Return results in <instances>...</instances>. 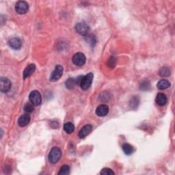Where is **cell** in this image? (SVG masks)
Here are the masks:
<instances>
[{"instance_id":"15","label":"cell","mask_w":175,"mask_h":175,"mask_svg":"<svg viewBox=\"0 0 175 175\" xmlns=\"http://www.w3.org/2000/svg\"><path fill=\"white\" fill-rule=\"evenodd\" d=\"M157 86L159 90H165L170 86V83L167 79H161L157 83Z\"/></svg>"},{"instance_id":"23","label":"cell","mask_w":175,"mask_h":175,"mask_svg":"<svg viewBox=\"0 0 175 175\" xmlns=\"http://www.w3.org/2000/svg\"><path fill=\"white\" fill-rule=\"evenodd\" d=\"M34 105L32 103H26L24 106V110L26 112L31 113L33 112L34 110Z\"/></svg>"},{"instance_id":"3","label":"cell","mask_w":175,"mask_h":175,"mask_svg":"<svg viewBox=\"0 0 175 175\" xmlns=\"http://www.w3.org/2000/svg\"><path fill=\"white\" fill-rule=\"evenodd\" d=\"M29 99L30 103H32L34 106H38L41 104L42 96L40 93L37 90H34L29 94Z\"/></svg>"},{"instance_id":"16","label":"cell","mask_w":175,"mask_h":175,"mask_svg":"<svg viewBox=\"0 0 175 175\" xmlns=\"http://www.w3.org/2000/svg\"><path fill=\"white\" fill-rule=\"evenodd\" d=\"M122 149L124 154L127 155H130L132 154L134 151L133 147L131 146V144L128 143H124V144H123Z\"/></svg>"},{"instance_id":"14","label":"cell","mask_w":175,"mask_h":175,"mask_svg":"<svg viewBox=\"0 0 175 175\" xmlns=\"http://www.w3.org/2000/svg\"><path fill=\"white\" fill-rule=\"evenodd\" d=\"M30 121V117L28 114H23L19 117L18 120V124L20 127H25L28 125Z\"/></svg>"},{"instance_id":"9","label":"cell","mask_w":175,"mask_h":175,"mask_svg":"<svg viewBox=\"0 0 175 175\" xmlns=\"http://www.w3.org/2000/svg\"><path fill=\"white\" fill-rule=\"evenodd\" d=\"M8 45L13 49L18 50L21 49L22 46V42L18 38H12L8 40Z\"/></svg>"},{"instance_id":"11","label":"cell","mask_w":175,"mask_h":175,"mask_svg":"<svg viewBox=\"0 0 175 175\" xmlns=\"http://www.w3.org/2000/svg\"><path fill=\"white\" fill-rule=\"evenodd\" d=\"M109 112V107L106 105H101L96 107V114L97 116L103 117L107 115Z\"/></svg>"},{"instance_id":"5","label":"cell","mask_w":175,"mask_h":175,"mask_svg":"<svg viewBox=\"0 0 175 175\" xmlns=\"http://www.w3.org/2000/svg\"><path fill=\"white\" fill-rule=\"evenodd\" d=\"M63 70L64 69L61 65H56L51 76H50V81L51 82H56V81H58L59 79L61 78L63 74Z\"/></svg>"},{"instance_id":"19","label":"cell","mask_w":175,"mask_h":175,"mask_svg":"<svg viewBox=\"0 0 175 175\" xmlns=\"http://www.w3.org/2000/svg\"><path fill=\"white\" fill-rule=\"evenodd\" d=\"M171 74L170 69L167 66L162 67L159 70V75L161 77H168Z\"/></svg>"},{"instance_id":"24","label":"cell","mask_w":175,"mask_h":175,"mask_svg":"<svg viewBox=\"0 0 175 175\" xmlns=\"http://www.w3.org/2000/svg\"><path fill=\"white\" fill-rule=\"evenodd\" d=\"M100 174L102 175H114V173L112 170L110 169V168H103V169L101 171Z\"/></svg>"},{"instance_id":"2","label":"cell","mask_w":175,"mask_h":175,"mask_svg":"<svg viewBox=\"0 0 175 175\" xmlns=\"http://www.w3.org/2000/svg\"><path fill=\"white\" fill-rule=\"evenodd\" d=\"M93 77L94 75L92 73H88L86 76H83L82 79L80 83L81 88L83 90H86L88 89L92 84Z\"/></svg>"},{"instance_id":"27","label":"cell","mask_w":175,"mask_h":175,"mask_svg":"<svg viewBox=\"0 0 175 175\" xmlns=\"http://www.w3.org/2000/svg\"><path fill=\"white\" fill-rule=\"evenodd\" d=\"M51 126L52 128H58V123L57 121H53L51 124Z\"/></svg>"},{"instance_id":"6","label":"cell","mask_w":175,"mask_h":175,"mask_svg":"<svg viewBox=\"0 0 175 175\" xmlns=\"http://www.w3.org/2000/svg\"><path fill=\"white\" fill-rule=\"evenodd\" d=\"M72 60L75 65L78 66H82L86 63V58L83 53L79 52L75 53V54L73 56Z\"/></svg>"},{"instance_id":"25","label":"cell","mask_w":175,"mask_h":175,"mask_svg":"<svg viewBox=\"0 0 175 175\" xmlns=\"http://www.w3.org/2000/svg\"><path fill=\"white\" fill-rule=\"evenodd\" d=\"M150 87L149 82H144L140 86V89L142 90H147Z\"/></svg>"},{"instance_id":"26","label":"cell","mask_w":175,"mask_h":175,"mask_svg":"<svg viewBox=\"0 0 175 175\" xmlns=\"http://www.w3.org/2000/svg\"><path fill=\"white\" fill-rule=\"evenodd\" d=\"M115 65H116V59L114 58H111L108 61V66L111 67L112 66H114Z\"/></svg>"},{"instance_id":"12","label":"cell","mask_w":175,"mask_h":175,"mask_svg":"<svg viewBox=\"0 0 175 175\" xmlns=\"http://www.w3.org/2000/svg\"><path fill=\"white\" fill-rule=\"evenodd\" d=\"M35 69L36 65H34V64H31V65H28L24 70V71H23V78L26 79L28 77H29L34 73V72L35 71Z\"/></svg>"},{"instance_id":"1","label":"cell","mask_w":175,"mask_h":175,"mask_svg":"<svg viewBox=\"0 0 175 175\" xmlns=\"http://www.w3.org/2000/svg\"><path fill=\"white\" fill-rule=\"evenodd\" d=\"M62 156V151L58 147H53L49 154V161L52 164H56L60 160Z\"/></svg>"},{"instance_id":"21","label":"cell","mask_w":175,"mask_h":175,"mask_svg":"<svg viewBox=\"0 0 175 175\" xmlns=\"http://www.w3.org/2000/svg\"><path fill=\"white\" fill-rule=\"evenodd\" d=\"M85 40H86L88 43H89L90 45H92V46L95 45V44L96 43V38L94 35H88V36H86V38H85Z\"/></svg>"},{"instance_id":"20","label":"cell","mask_w":175,"mask_h":175,"mask_svg":"<svg viewBox=\"0 0 175 175\" xmlns=\"http://www.w3.org/2000/svg\"><path fill=\"white\" fill-rule=\"evenodd\" d=\"M70 174V167L67 165H65L60 168L58 174H63V175H67Z\"/></svg>"},{"instance_id":"13","label":"cell","mask_w":175,"mask_h":175,"mask_svg":"<svg viewBox=\"0 0 175 175\" xmlns=\"http://www.w3.org/2000/svg\"><path fill=\"white\" fill-rule=\"evenodd\" d=\"M155 101L160 106H164L166 105L168 102V99L166 95H164V93H159L157 94L156 96Z\"/></svg>"},{"instance_id":"22","label":"cell","mask_w":175,"mask_h":175,"mask_svg":"<svg viewBox=\"0 0 175 175\" xmlns=\"http://www.w3.org/2000/svg\"><path fill=\"white\" fill-rule=\"evenodd\" d=\"M76 84L75 82V79L74 78H69L68 80L66 82V87L68 89H72L73 88V87L75 86V85Z\"/></svg>"},{"instance_id":"7","label":"cell","mask_w":175,"mask_h":175,"mask_svg":"<svg viewBox=\"0 0 175 175\" xmlns=\"http://www.w3.org/2000/svg\"><path fill=\"white\" fill-rule=\"evenodd\" d=\"M12 83L8 78L2 77L0 78V90L2 92H7L11 88Z\"/></svg>"},{"instance_id":"4","label":"cell","mask_w":175,"mask_h":175,"mask_svg":"<svg viewBox=\"0 0 175 175\" xmlns=\"http://www.w3.org/2000/svg\"><path fill=\"white\" fill-rule=\"evenodd\" d=\"M29 5L25 1H19L15 5V11L20 15H24L28 12Z\"/></svg>"},{"instance_id":"8","label":"cell","mask_w":175,"mask_h":175,"mask_svg":"<svg viewBox=\"0 0 175 175\" xmlns=\"http://www.w3.org/2000/svg\"><path fill=\"white\" fill-rule=\"evenodd\" d=\"M75 29L77 32L80 35L86 36L89 32L90 28L85 23H79L76 25Z\"/></svg>"},{"instance_id":"18","label":"cell","mask_w":175,"mask_h":175,"mask_svg":"<svg viewBox=\"0 0 175 175\" xmlns=\"http://www.w3.org/2000/svg\"><path fill=\"white\" fill-rule=\"evenodd\" d=\"M64 130H65L67 133H72L74 130H75V127L71 123H66L64 125Z\"/></svg>"},{"instance_id":"17","label":"cell","mask_w":175,"mask_h":175,"mask_svg":"<svg viewBox=\"0 0 175 175\" xmlns=\"http://www.w3.org/2000/svg\"><path fill=\"white\" fill-rule=\"evenodd\" d=\"M140 103V99L138 96H134L129 101V105L132 109H136Z\"/></svg>"},{"instance_id":"10","label":"cell","mask_w":175,"mask_h":175,"mask_svg":"<svg viewBox=\"0 0 175 175\" xmlns=\"http://www.w3.org/2000/svg\"><path fill=\"white\" fill-rule=\"evenodd\" d=\"M92 130V126L91 124H86L84 127H83L82 129H80L79 132V137L80 138H84L86 137L88 134L91 133Z\"/></svg>"}]
</instances>
